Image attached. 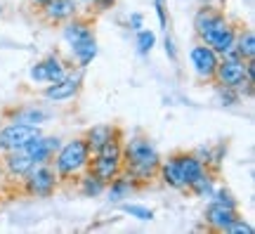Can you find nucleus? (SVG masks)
I'll list each match as a JSON object with an SVG mask.
<instances>
[{
    "mask_svg": "<svg viewBox=\"0 0 255 234\" xmlns=\"http://www.w3.org/2000/svg\"><path fill=\"white\" fill-rule=\"evenodd\" d=\"M121 154H123V173L130 175L139 187L156 180L161 154H158V149L149 137L135 135L128 142H121Z\"/></svg>",
    "mask_w": 255,
    "mask_h": 234,
    "instance_id": "1",
    "label": "nucleus"
},
{
    "mask_svg": "<svg viewBox=\"0 0 255 234\" xmlns=\"http://www.w3.org/2000/svg\"><path fill=\"white\" fill-rule=\"evenodd\" d=\"M52 168H55L59 182H69L76 180L81 173L88 171V163H90V149L83 137H73L69 142H62L59 149L52 156Z\"/></svg>",
    "mask_w": 255,
    "mask_h": 234,
    "instance_id": "2",
    "label": "nucleus"
},
{
    "mask_svg": "<svg viewBox=\"0 0 255 234\" xmlns=\"http://www.w3.org/2000/svg\"><path fill=\"white\" fill-rule=\"evenodd\" d=\"M121 142L123 140H114L107 147H102L97 152L90 154V163H88V171L100 178L104 185L111 182L116 175L123 173V154H121Z\"/></svg>",
    "mask_w": 255,
    "mask_h": 234,
    "instance_id": "3",
    "label": "nucleus"
},
{
    "mask_svg": "<svg viewBox=\"0 0 255 234\" xmlns=\"http://www.w3.org/2000/svg\"><path fill=\"white\" fill-rule=\"evenodd\" d=\"M19 182H21L24 194H26V197H33V199L52 197L55 189L59 187V178H57L52 163H36Z\"/></svg>",
    "mask_w": 255,
    "mask_h": 234,
    "instance_id": "4",
    "label": "nucleus"
},
{
    "mask_svg": "<svg viewBox=\"0 0 255 234\" xmlns=\"http://www.w3.org/2000/svg\"><path fill=\"white\" fill-rule=\"evenodd\" d=\"M237 31L239 28L229 21L227 14H222V17H218L213 24H210L203 33L199 36L201 43H206V45H210L215 52L222 57V54H229L234 52V40H237Z\"/></svg>",
    "mask_w": 255,
    "mask_h": 234,
    "instance_id": "5",
    "label": "nucleus"
},
{
    "mask_svg": "<svg viewBox=\"0 0 255 234\" xmlns=\"http://www.w3.org/2000/svg\"><path fill=\"white\" fill-rule=\"evenodd\" d=\"M220 54L213 50L206 43H194L189 50V64L194 76L199 78L201 83H213L215 81V69H218Z\"/></svg>",
    "mask_w": 255,
    "mask_h": 234,
    "instance_id": "6",
    "label": "nucleus"
},
{
    "mask_svg": "<svg viewBox=\"0 0 255 234\" xmlns=\"http://www.w3.org/2000/svg\"><path fill=\"white\" fill-rule=\"evenodd\" d=\"M71 71V66L64 62V57L59 52H50L47 57H43L40 62H36L28 69V78L33 83H57L66 78Z\"/></svg>",
    "mask_w": 255,
    "mask_h": 234,
    "instance_id": "7",
    "label": "nucleus"
},
{
    "mask_svg": "<svg viewBox=\"0 0 255 234\" xmlns=\"http://www.w3.org/2000/svg\"><path fill=\"white\" fill-rule=\"evenodd\" d=\"M81 88H83V69L76 66V71L71 69L66 78H62L57 83H47L43 88V97L47 102H69V99L78 97Z\"/></svg>",
    "mask_w": 255,
    "mask_h": 234,
    "instance_id": "8",
    "label": "nucleus"
},
{
    "mask_svg": "<svg viewBox=\"0 0 255 234\" xmlns=\"http://www.w3.org/2000/svg\"><path fill=\"white\" fill-rule=\"evenodd\" d=\"M241 81H246V59H241L237 52L222 54L215 69V81L218 85H227V88H237Z\"/></svg>",
    "mask_w": 255,
    "mask_h": 234,
    "instance_id": "9",
    "label": "nucleus"
},
{
    "mask_svg": "<svg viewBox=\"0 0 255 234\" xmlns=\"http://www.w3.org/2000/svg\"><path fill=\"white\" fill-rule=\"evenodd\" d=\"M40 133V128L33 126H21V123H5L0 126V154L5 152H17V149H24V144L36 137Z\"/></svg>",
    "mask_w": 255,
    "mask_h": 234,
    "instance_id": "10",
    "label": "nucleus"
},
{
    "mask_svg": "<svg viewBox=\"0 0 255 234\" xmlns=\"http://www.w3.org/2000/svg\"><path fill=\"white\" fill-rule=\"evenodd\" d=\"M38 14L45 24L62 26L64 21L78 14V5H76V0H47L43 5H38Z\"/></svg>",
    "mask_w": 255,
    "mask_h": 234,
    "instance_id": "11",
    "label": "nucleus"
},
{
    "mask_svg": "<svg viewBox=\"0 0 255 234\" xmlns=\"http://www.w3.org/2000/svg\"><path fill=\"white\" fill-rule=\"evenodd\" d=\"M59 144H62V140L57 135H43V133H38L36 137H31L24 144V152L33 159V163H50L55 152L59 149Z\"/></svg>",
    "mask_w": 255,
    "mask_h": 234,
    "instance_id": "12",
    "label": "nucleus"
},
{
    "mask_svg": "<svg viewBox=\"0 0 255 234\" xmlns=\"http://www.w3.org/2000/svg\"><path fill=\"white\" fill-rule=\"evenodd\" d=\"M95 36V24H92L88 17H71L69 21H64L62 24V38L64 43L69 47L78 45L83 40H88V38Z\"/></svg>",
    "mask_w": 255,
    "mask_h": 234,
    "instance_id": "13",
    "label": "nucleus"
},
{
    "mask_svg": "<svg viewBox=\"0 0 255 234\" xmlns=\"http://www.w3.org/2000/svg\"><path fill=\"white\" fill-rule=\"evenodd\" d=\"M83 140H85V144H88V149L92 154V152H97V149H102V147H107L109 142H114V140H123V133L114 123H97V126L85 130Z\"/></svg>",
    "mask_w": 255,
    "mask_h": 234,
    "instance_id": "14",
    "label": "nucleus"
},
{
    "mask_svg": "<svg viewBox=\"0 0 255 234\" xmlns=\"http://www.w3.org/2000/svg\"><path fill=\"white\" fill-rule=\"evenodd\" d=\"M0 166H2V173H5L7 178H12V180H21L36 163H33V159H31L24 149H17V152H5L2 154Z\"/></svg>",
    "mask_w": 255,
    "mask_h": 234,
    "instance_id": "15",
    "label": "nucleus"
},
{
    "mask_svg": "<svg viewBox=\"0 0 255 234\" xmlns=\"http://www.w3.org/2000/svg\"><path fill=\"white\" fill-rule=\"evenodd\" d=\"M9 123H21V126H33L40 128L45 121H50V111L40 107H17V109H7L5 111Z\"/></svg>",
    "mask_w": 255,
    "mask_h": 234,
    "instance_id": "16",
    "label": "nucleus"
},
{
    "mask_svg": "<svg viewBox=\"0 0 255 234\" xmlns=\"http://www.w3.org/2000/svg\"><path fill=\"white\" fill-rule=\"evenodd\" d=\"M170 156H173V161L177 163V168L182 173L187 187H189L196 178H201L206 171H210V168H206V166L201 163V159L194 152H175V154H170Z\"/></svg>",
    "mask_w": 255,
    "mask_h": 234,
    "instance_id": "17",
    "label": "nucleus"
},
{
    "mask_svg": "<svg viewBox=\"0 0 255 234\" xmlns=\"http://www.w3.org/2000/svg\"><path fill=\"white\" fill-rule=\"evenodd\" d=\"M206 227H208L210 232H222L227 230V225L239 218V208H227V206H220V204H213L210 201L208 208H206Z\"/></svg>",
    "mask_w": 255,
    "mask_h": 234,
    "instance_id": "18",
    "label": "nucleus"
},
{
    "mask_svg": "<svg viewBox=\"0 0 255 234\" xmlns=\"http://www.w3.org/2000/svg\"><path fill=\"white\" fill-rule=\"evenodd\" d=\"M137 189H139V185H137L130 175L121 173V175H116L111 182H107L104 194H107V201H109V204H121V201L130 199V194H135Z\"/></svg>",
    "mask_w": 255,
    "mask_h": 234,
    "instance_id": "19",
    "label": "nucleus"
},
{
    "mask_svg": "<svg viewBox=\"0 0 255 234\" xmlns=\"http://www.w3.org/2000/svg\"><path fill=\"white\" fill-rule=\"evenodd\" d=\"M156 178L163 182L165 187L175 189V192H187V182H184L182 173H180V168H177V163L173 161V156H168V159H161V163H158V173H156Z\"/></svg>",
    "mask_w": 255,
    "mask_h": 234,
    "instance_id": "20",
    "label": "nucleus"
},
{
    "mask_svg": "<svg viewBox=\"0 0 255 234\" xmlns=\"http://www.w3.org/2000/svg\"><path fill=\"white\" fill-rule=\"evenodd\" d=\"M97 52H100V47H97V38L95 36L71 47V57H73V62H76L78 69H88L92 64V59L97 57Z\"/></svg>",
    "mask_w": 255,
    "mask_h": 234,
    "instance_id": "21",
    "label": "nucleus"
},
{
    "mask_svg": "<svg viewBox=\"0 0 255 234\" xmlns=\"http://www.w3.org/2000/svg\"><path fill=\"white\" fill-rule=\"evenodd\" d=\"M76 182H78V192H81V197L85 199H97L104 194V189H107V185L100 180V178H95L90 171L81 173L78 178H76Z\"/></svg>",
    "mask_w": 255,
    "mask_h": 234,
    "instance_id": "22",
    "label": "nucleus"
},
{
    "mask_svg": "<svg viewBox=\"0 0 255 234\" xmlns=\"http://www.w3.org/2000/svg\"><path fill=\"white\" fill-rule=\"evenodd\" d=\"M222 14H225V12L220 7H215V5H201V7L196 9V14H194V33L201 36V33H203L218 17H222Z\"/></svg>",
    "mask_w": 255,
    "mask_h": 234,
    "instance_id": "23",
    "label": "nucleus"
},
{
    "mask_svg": "<svg viewBox=\"0 0 255 234\" xmlns=\"http://www.w3.org/2000/svg\"><path fill=\"white\" fill-rule=\"evenodd\" d=\"M234 52L241 59H255V36L251 28H239L234 40Z\"/></svg>",
    "mask_w": 255,
    "mask_h": 234,
    "instance_id": "24",
    "label": "nucleus"
},
{
    "mask_svg": "<svg viewBox=\"0 0 255 234\" xmlns=\"http://www.w3.org/2000/svg\"><path fill=\"white\" fill-rule=\"evenodd\" d=\"M189 194H194L196 199H210L213 197V192H215V173L213 171H206L201 178L191 182L189 187H187Z\"/></svg>",
    "mask_w": 255,
    "mask_h": 234,
    "instance_id": "25",
    "label": "nucleus"
},
{
    "mask_svg": "<svg viewBox=\"0 0 255 234\" xmlns=\"http://www.w3.org/2000/svg\"><path fill=\"white\" fill-rule=\"evenodd\" d=\"M135 45H137V54H142V57H149V52L154 50L156 45V33L151 28H139L135 31Z\"/></svg>",
    "mask_w": 255,
    "mask_h": 234,
    "instance_id": "26",
    "label": "nucleus"
},
{
    "mask_svg": "<svg viewBox=\"0 0 255 234\" xmlns=\"http://www.w3.org/2000/svg\"><path fill=\"white\" fill-rule=\"evenodd\" d=\"M215 99L220 107H237L241 102L237 88H227V85H218V83H215Z\"/></svg>",
    "mask_w": 255,
    "mask_h": 234,
    "instance_id": "27",
    "label": "nucleus"
},
{
    "mask_svg": "<svg viewBox=\"0 0 255 234\" xmlns=\"http://www.w3.org/2000/svg\"><path fill=\"white\" fill-rule=\"evenodd\" d=\"M208 201H213V204H220V206H227V208H239L237 197H234V194H232L227 187H215V192H213V197H210Z\"/></svg>",
    "mask_w": 255,
    "mask_h": 234,
    "instance_id": "28",
    "label": "nucleus"
},
{
    "mask_svg": "<svg viewBox=\"0 0 255 234\" xmlns=\"http://www.w3.org/2000/svg\"><path fill=\"white\" fill-rule=\"evenodd\" d=\"M123 213L130 218H137V220H142V223L154 220V211L146 206H139V204H123Z\"/></svg>",
    "mask_w": 255,
    "mask_h": 234,
    "instance_id": "29",
    "label": "nucleus"
},
{
    "mask_svg": "<svg viewBox=\"0 0 255 234\" xmlns=\"http://www.w3.org/2000/svg\"><path fill=\"white\" fill-rule=\"evenodd\" d=\"M253 232H255L253 225H248L241 216L234 218V220L227 225V230H225V234H253Z\"/></svg>",
    "mask_w": 255,
    "mask_h": 234,
    "instance_id": "30",
    "label": "nucleus"
},
{
    "mask_svg": "<svg viewBox=\"0 0 255 234\" xmlns=\"http://www.w3.org/2000/svg\"><path fill=\"white\" fill-rule=\"evenodd\" d=\"M227 154V144L222 142L218 147H210V171H218L220 168V161H222V156Z\"/></svg>",
    "mask_w": 255,
    "mask_h": 234,
    "instance_id": "31",
    "label": "nucleus"
},
{
    "mask_svg": "<svg viewBox=\"0 0 255 234\" xmlns=\"http://www.w3.org/2000/svg\"><path fill=\"white\" fill-rule=\"evenodd\" d=\"M163 47H165V54H168V59L173 64H177V47H175V40L170 38V33H168V28H165V38H163Z\"/></svg>",
    "mask_w": 255,
    "mask_h": 234,
    "instance_id": "32",
    "label": "nucleus"
},
{
    "mask_svg": "<svg viewBox=\"0 0 255 234\" xmlns=\"http://www.w3.org/2000/svg\"><path fill=\"white\" fill-rule=\"evenodd\" d=\"M128 28H130V31L144 28V14H142V12H132V14L128 17Z\"/></svg>",
    "mask_w": 255,
    "mask_h": 234,
    "instance_id": "33",
    "label": "nucleus"
},
{
    "mask_svg": "<svg viewBox=\"0 0 255 234\" xmlns=\"http://www.w3.org/2000/svg\"><path fill=\"white\" fill-rule=\"evenodd\" d=\"M119 0H90V5L95 7V12H107V9L116 7Z\"/></svg>",
    "mask_w": 255,
    "mask_h": 234,
    "instance_id": "34",
    "label": "nucleus"
},
{
    "mask_svg": "<svg viewBox=\"0 0 255 234\" xmlns=\"http://www.w3.org/2000/svg\"><path fill=\"white\" fill-rule=\"evenodd\" d=\"M246 81L255 83V59H246Z\"/></svg>",
    "mask_w": 255,
    "mask_h": 234,
    "instance_id": "35",
    "label": "nucleus"
},
{
    "mask_svg": "<svg viewBox=\"0 0 255 234\" xmlns=\"http://www.w3.org/2000/svg\"><path fill=\"white\" fill-rule=\"evenodd\" d=\"M31 2H33V5L38 7V5H43V2H47V0H31Z\"/></svg>",
    "mask_w": 255,
    "mask_h": 234,
    "instance_id": "36",
    "label": "nucleus"
},
{
    "mask_svg": "<svg viewBox=\"0 0 255 234\" xmlns=\"http://www.w3.org/2000/svg\"><path fill=\"white\" fill-rule=\"evenodd\" d=\"M0 14H2V5H0Z\"/></svg>",
    "mask_w": 255,
    "mask_h": 234,
    "instance_id": "37",
    "label": "nucleus"
},
{
    "mask_svg": "<svg viewBox=\"0 0 255 234\" xmlns=\"http://www.w3.org/2000/svg\"><path fill=\"white\" fill-rule=\"evenodd\" d=\"M0 123H2V121H0Z\"/></svg>",
    "mask_w": 255,
    "mask_h": 234,
    "instance_id": "38",
    "label": "nucleus"
}]
</instances>
